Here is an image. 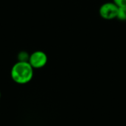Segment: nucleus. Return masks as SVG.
<instances>
[{
	"mask_svg": "<svg viewBox=\"0 0 126 126\" xmlns=\"http://www.w3.org/2000/svg\"><path fill=\"white\" fill-rule=\"evenodd\" d=\"M33 69L28 61H18L11 68V78L18 84H26L32 79Z\"/></svg>",
	"mask_w": 126,
	"mask_h": 126,
	"instance_id": "nucleus-1",
	"label": "nucleus"
},
{
	"mask_svg": "<svg viewBox=\"0 0 126 126\" xmlns=\"http://www.w3.org/2000/svg\"><path fill=\"white\" fill-rule=\"evenodd\" d=\"M47 54L43 51L37 50L30 55L28 62L33 69H41L47 64Z\"/></svg>",
	"mask_w": 126,
	"mask_h": 126,
	"instance_id": "nucleus-2",
	"label": "nucleus"
},
{
	"mask_svg": "<svg viewBox=\"0 0 126 126\" xmlns=\"http://www.w3.org/2000/svg\"><path fill=\"white\" fill-rule=\"evenodd\" d=\"M118 7L114 2L104 3L100 7V15L106 20H111L117 16Z\"/></svg>",
	"mask_w": 126,
	"mask_h": 126,
	"instance_id": "nucleus-3",
	"label": "nucleus"
},
{
	"mask_svg": "<svg viewBox=\"0 0 126 126\" xmlns=\"http://www.w3.org/2000/svg\"><path fill=\"white\" fill-rule=\"evenodd\" d=\"M117 18L121 21H126V6L118 7Z\"/></svg>",
	"mask_w": 126,
	"mask_h": 126,
	"instance_id": "nucleus-4",
	"label": "nucleus"
},
{
	"mask_svg": "<svg viewBox=\"0 0 126 126\" xmlns=\"http://www.w3.org/2000/svg\"><path fill=\"white\" fill-rule=\"evenodd\" d=\"M30 55H28L26 52H21L18 55V61H28Z\"/></svg>",
	"mask_w": 126,
	"mask_h": 126,
	"instance_id": "nucleus-5",
	"label": "nucleus"
},
{
	"mask_svg": "<svg viewBox=\"0 0 126 126\" xmlns=\"http://www.w3.org/2000/svg\"><path fill=\"white\" fill-rule=\"evenodd\" d=\"M113 2L118 7H123L126 6V0H113Z\"/></svg>",
	"mask_w": 126,
	"mask_h": 126,
	"instance_id": "nucleus-6",
	"label": "nucleus"
},
{
	"mask_svg": "<svg viewBox=\"0 0 126 126\" xmlns=\"http://www.w3.org/2000/svg\"><path fill=\"white\" fill-rule=\"evenodd\" d=\"M0 98H1V92H0Z\"/></svg>",
	"mask_w": 126,
	"mask_h": 126,
	"instance_id": "nucleus-7",
	"label": "nucleus"
}]
</instances>
